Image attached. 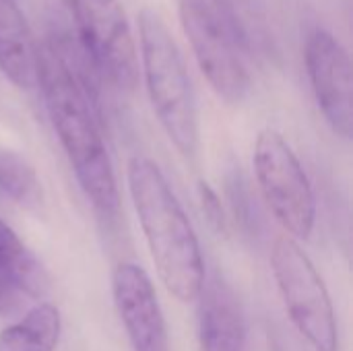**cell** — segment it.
Instances as JSON below:
<instances>
[{"mask_svg": "<svg viewBox=\"0 0 353 351\" xmlns=\"http://www.w3.org/2000/svg\"><path fill=\"white\" fill-rule=\"evenodd\" d=\"M37 85L68 166L93 209L105 217L118 213L120 192L101 128L77 72L54 48H39Z\"/></svg>", "mask_w": 353, "mask_h": 351, "instance_id": "cell-1", "label": "cell"}, {"mask_svg": "<svg viewBox=\"0 0 353 351\" xmlns=\"http://www.w3.org/2000/svg\"><path fill=\"white\" fill-rule=\"evenodd\" d=\"M130 201L157 277L178 302H196L207 281L199 236L161 168L132 157L126 168Z\"/></svg>", "mask_w": 353, "mask_h": 351, "instance_id": "cell-2", "label": "cell"}, {"mask_svg": "<svg viewBox=\"0 0 353 351\" xmlns=\"http://www.w3.org/2000/svg\"><path fill=\"white\" fill-rule=\"evenodd\" d=\"M139 31L141 68L153 112L172 145L192 157L199 149V112L180 48L155 10L141 12Z\"/></svg>", "mask_w": 353, "mask_h": 351, "instance_id": "cell-3", "label": "cell"}, {"mask_svg": "<svg viewBox=\"0 0 353 351\" xmlns=\"http://www.w3.org/2000/svg\"><path fill=\"white\" fill-rule=\"evenodd\" d=\"M271 271L296 331L314 351H339L331 294L298 240L279 236L271 248Z\"/></svg>", "mask_w": 353, "mask_h": 351, "instance_id": "cell-4", "label": "cell"}, {"mask_svg": "<svg viewBox=\"0 0 353 351\" xmlns=\"http://www.w3.org/2000/svg\"><path fill=\"white\" fill-rule=\"evenodd\" d=\"M252 168L263 199L285 236L308 240L316 225V197L300 157L281 132L273 128L259 132Z\"/></svg>", "mask_w": 353, "mask_h": 351, "instance_id": "cell-5", "label": "cell"}, {"mask_svg": "<svg viewBox=\"0 0 353 351\" xmlns=\"http://www.w3.org/2000/svg\"><path fill=\"white\" fill-rule=\"evenodd\" d=\"M79 41L91 64L118 89L139 81V54L120 0H70Z\"/></svg>", "mask_w": 353, "mask_h": 351, "instance_id": "cell-6", "label": "cell"}, {"mask_svg": "<svg viewBox=\"0 0 353 351\" xmlns=\"http://www.w3.org/2000/svg\"><path fill=\"white\" fill-rule=\"evenodd\" d=\"M180 23L211 89L223 101L240 103L248 95L250 77L213 4L207 0H180Z\"/></svg>", "mask_w": 353, "mask_h": 351, "instance_id": "cell-7", "label": "cell"}, {"mask_svg": "<svg viewBox=\"0 0 353 351\" xmlns=\"http://www.w3.org/2000/svg\"><path fill=\"white\" fill-rule=\"evenodd\" d=\"M306 70L319 110L335 134L352 139L353 79L345 46L327 29L316 27L306 39Z\"/></svg>", "mask_w": 353, "mask_h": 351, "instance_id": "cell-8", "label": "cell"}, {"mask_svg": "<svg viewBox=\"0 0 353 351\" xmlns=\"http://www.w3.org/2000/svg\"><path fill=\"white\" fill-rule=\"evenodd\" d=\"M112 296L132 351H170L165 317L147 271L120 263L112 273Z\"/></svg>", "mask_w": 353, "mask_h": 351, "instance_id": "cell-9", "label": "cell"}, {"mask_svg": "<svg viewBox=\"0 0 353 351\" xmlns=\"http://www.w3.org/2000/svg\"><path fill=\"white\" fill-rule=\"evenodd\" d=\"M196 302L201 351H244L246 325L234 292L219 279L205 281Z\"/></svg>", "mask_w": 353, "mask_h": 351, "instance_id": "cell-10", "label": "cell"}, {"mask_svg": "<svg viewBox=\"0 0 353 351\" xmlns=\"http://www.w3.org/2000/svg\"><path fill=\"white\" fill-rule=\"evenodd\" d=\"M0 72L21 89L37 85L39 48L14 0H0Z\"/></svg>", "mask_w": 353, "mask_h": 351, "instance_id": "cell-11", "label": "cell"}, {"mask_svg": "<svg viewBox=\"0 0 353 351\" xmlns=\"http://www.w3.org/2000/svg\"><path fill=\"white\" fill-rule=\"evenodd\" d=\"M62 335L58 306L39 302L25 317L0 331V351H56Z\"/></svg>", "mask_w": 353, "mask_h": 351, "instance_id": "cell-12", "label": "cell"}, {"mask_svg": "<svg viewBox=\"0 0 353 351\" xmlns=\"http://www.w3.org/2000/svg\"><path fill=\"white\" fill-rule=\"evenodd\" d=\"M215 12L242 52L269 46V27L256 0H215Z\"/></svg>", "mask_w": 353, "mask_h": 351, "instance_id": "cell-13", "label": "cell"}, {"mask_svg": "<svg viewBox=\"0 0 353 351\" xmlns=\"http://www.w3.org/2000/svg\"><path fill=\"white\" fill-rule=\"evenodd\" d=\"M0 267L10 271L23 285L25 294L39 298L48 292L50 279L35 254L25 246L17 232L0 217Z\"/></svg>", "mask_w": 353, "mask_h": 351, "instance_id": "cell-14", "label": "cell"}, {"mask_svg": "<svg viewBox=\"0 0 353 351\" xmlns=\"http://www.w3.org/2000/svg\"><path fill=\"white\" fill-rule=\"evenodd\" d=\"M0 192L21 207L41 203V182L35 168L12 149H0Z\"/></svg>", "mask_w": 353, "mask_h": 351, "instance_id": "cell-15", "label": "cell"}, {"mask_svg": "<svg viewBox=\"0 0 353 351\" xmlns=\"http://www.w3.org/2000/svg\"><path fill=\"white\" fill-rule=\"evenodd\" d=\"M196 194H199V201H201V209L209 221V225L215 230V232H225L228 230V215H225V209L219 201V194L215 192V188L201 180L196 184Z\"/></svg>", "mask_w": 353, "mask_h": 351, "instance_id": "cell-16", "label": "cell"}, {"mask_svg": "<svg viewBox=\"0 0 353 351\" xmlns=\"http://www.w3.org/2000/svg\"><path fill=\"white\" fill-rule=\"evenodd\" d=\"M25 296L27 294H25L21 281L10 271L0 267V317L14 314L21 308Z\"/></svg>", "mask_w": 353, "mask_h": 351, "instance_id": "cell-17", "label": "cell"}]
</instances>
